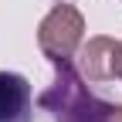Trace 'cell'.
<instances>
[{"label": "cell", "instance_id": "cell-2", "mask_svg": "<svg viewBox=\"0 0 122 122\" xmlns=\"http://www.w3.org/2000/svg\"><path fill=\"white\" fill-rule=\"evenodd\" d=\"M85 37V17L78 7L58 4L37 27V44L51 61H71Z\"/></svg>", "mask_w": 122, "mask_h": 122}, {"label": "cell", "instance_id": "cell-3", "mask_svg": "<svg viewBox=\"0 0 122 122\" xmlns=\"http://www.w3.org/2000/svg\"><path fill=\"white\" fill-rule=\"evenodd\" d=\"M30 81L24 75L0 71V122H30Z\"/></svg>", "mask_w": 122, "mask_h": 122}, {"label": "cell", "instance_id": "cell-4", "mask_svg": "<svg viewBox=\"0 0 122 122\" xmlns=\"http://www.w3.org/2000/svg\"><path fill=\"white\" fill-rule=\"evenodd\" d=\"M115 44L119 41H112V37H92V41L81 44L78 48V71H81V78H88V81H109V78H115V71H112V65H115Z\"/></svg>", "mask_w": 122, "mask_h": 122}, {"label": "cell", "instance_id": "cell-1", "mask_svg": "<svg viewBox=\"0 0 122 122\" xmlns=\"http://www.w3.org/2000/svg\"><path fill=\"white\" fill-rule=\"evenodd\" d=\"M54 122H109L112 105L95 98L81 81V71L71 61H54V85L37 98Z\"/></svg>", "mask_w": 122, "mask_h": 122}, {"label": "cell", "instance_id": "cell-6", "mask_svg": "<svg viewBox=\"0 0 122 122\" xmlns=\"http://www.w3.org/2000/svg\"><path fill=\"white\" fill-rule=\"evenodd\" d=\"M109 122H122V105H112V112H109Z\"/></svg>", "mask_w": 122, "mask_h": 122}, {"label": "cell", "instance_id": "cell-5", "mask_svg": "<svg viewBox=\"0 0 122 122\" xmlns=\"http://www.w3.org/2000/svg\"><path fill=\"white\" fill-rule=\"evenodd\" d=\"M112 71H115V78H122V41L115 44V65H112Z\"/></svg>", "mask_w": 122, "mask_h": 122}]
</instances>
